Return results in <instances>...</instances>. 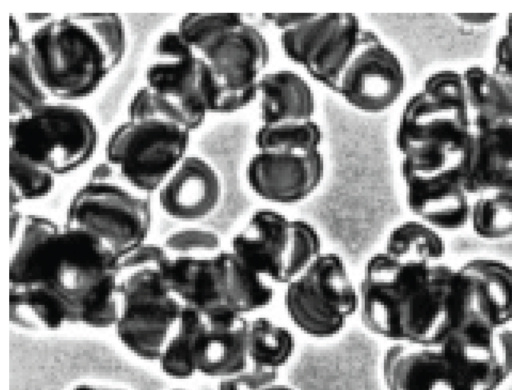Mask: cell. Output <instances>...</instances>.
Wrapping results in <instances>:
<instances>
[{"instance_id": "obj_6", "label": "cell", "mask_w": 512, "mask_h": 390, "mask_svg": "<svg viewBox=\"0 0 512 390\" xmlns=\"http://www.w3.org/2000/svg\"><path fill=\"white\" fill-rule=\"evenodd\" d=\"M9 138V149L57 176L77 169L92 156L98 133L80 107L48 101L10 118Z\"/></svg>"}, {"instance_id": "obj_10", "label": "cell", "mask_w": 512, "mask_h": 390, "mask_svg": "<svg viewBox=\"0 0 512 390\" xmlns=\"http://www.w3.org/2000/svg\"><path fill=\"white\" fill-rule=\"evenodd\" d=\"M190 133L168 120L128 118L110 134L106 161L133 189L153 192L186 156Z\"/></svg>"}, {"instance_id": "obj_34", "label": "cell", "mask_w": 512, "mask_h": 390, "mask_svg": "<svg viewBox=\"0 0 512 390\" xmlns=\"http://www.w3.org/2000/svg\"><path fill=\"white\" fill-rule=\"evenodd\" d=\"M77 14L97 37L114 69L126 50V33L121 18L115 13Z\"/></svg>"}, {"instance_id": "obj_46", "label": "cell", "mask_w": 512, "mask_h": 390, "mask_svg": "<svg viewBox=\"0 0 512 390\" xmlns=\"http://www.w3.org/2000/svg\"><path fill=\"white\" fill-rule=\"evenodd\" d=\"M262 390H294L293 388L287 386V385H284V384H279V383H274Z\"/></svg>"}, {"instance_id": "obj_23", "label": "cell", "mask_w": 512, "mask_h": 390, "mask_svg": "<svg viewBox=\"0 0 512 390\" xmlns=\"http://www.w3.org/2000/svg\"><path fill=\"white\" fill-rule=\"evenodd\" d=\"M462 73L473 133L512 126V96L491 70L474 65Z\"/></svg>"}, {"instance_id": "obj_45", "label": "cell", "mask_w": 512, "mask_h": 390, "mask_svg": "<svg viewBox=\"0 0 512 390\" xmlns=\"http://www.w3.org/2000/svg\"><path fill=\"white\" fill-rule=\"evenodd\" d=\"M52 16L50 14H38V13H28L25 15V18L29 22H37V23H44L47 20H49Z\"/></svg>"}, {"instance_id": "obj_15", "label": "cell", "mask_w": 512, "mask_h": 390, "mask_svg": "<svg viewBox=\"0 0 512 390\" xmlns=\"http://www.w3.org/2000/svg\"><path fill=\"white\" fill-rule=\"evenodd\" d=\"M381 372L387 390H478L441 343H390Z\"/></svg>"}, {"instance_id": "obj_8", "label": "cell", "mask_w": 512, "mask_h": 390, "mask_svg": "<svg viewBox=\"0 0 512 390\" xmlns=\"http://www.w3.org/2000/svg\"><path fill=\"white\" fill-rule=\"evenodd\" d=\"M191 47L208 68L215 90L214 112L241 110L256 99L270 48L262 32L241 14Z\"/></svg>"}, {"instance_id": "obj_39", "label": "cell", "mask_w": 512, "mask_h": 390, "mask_svg": "<svg viewBox=\"0 0 512 390\" xmlns=\"http://www.w3.org/2000/svg\"><path fill=\"white\" fill-rule=\"evenodd\" d=\"M491 72L512 96V39L504 33L496 43Z\"/></svg>"}, {"instance_id": "obj_31", "label": "cell", "mask_w": 512, "mask_h": 390, "mask_svg": "<svg viewBox=\"0 0 512 390\" xmlns=\"http://www.w3.org/2000/svg\"><path fill=\"white\" fill-rule=\"evenodd\" d=\"M484 284L493 300L502 322L512 323V266L505 261L488 257H477L462 263Z\"/></svg>"}, {"instance_id": "obj_18", "label": "cell", "mask_w": 512, "mask_h": 390, "mask_svg": "<svg viewBox=\"0 0 512 390\" xmlns=\"http://www.w3.org/2000/svg\"><path fill=\"white\" fill-rule=\"evenodd\" d=\"M292 238V219L261 208L231 239L229 248L274 285H285Z\"/></svg>"}, {"instance_id": "obj_4", "label": "cell", "mask_w": 512, "mask_h": 390, "mask_svg": "<svg viewBox=\"0 0 512 390\" xmlns=\"http://www.w3.org/2000/svg\"><path fill=\"white\" fill-rule=\"evenodd\" d=\"M26 40L41 86L59 100L88 96L112 70L105 50L77 13L52 16Z\"/></svg>"}, {"instance_id": "obj_12", "label": "cell", "mask_w": 512, "mask_h": 390, "mask_svg": "<svg viewBox=\"0 0 512 390\" xmlns=\"http://www.w3.org/2000/svg\"><path fill=\"white\" fill-rule=\"evenodd\" d=\"M119 297V315L113 327L119 341L138 358L158 362L184 305L169 290L157 267L122 273Z\"/></svg>"}, {"instance_id": "obj_5", "label": "cell", "mask_w": 512, "mask_h": 390, "mask_svg": "<svg viewBox=\"0 0 512 390\" xmlns=\"http://www.w3.org/2000/svg\"><path fill=\"white\" fill-rule=\"evenodd\" d=\"M145 86L154 115L189 131L214 112L215 91L208 68L177 30L157 38L145 71Z\"/></svg>"}, {"instance_id": "obj_41", "label": "cell", "mask_w": 512, "mask_h": 390, "mask_svg": "<svg viewBox=\"0 0 512 390\" xmlns=\"http://www.w3.org/2000/svg\"><path fill=\"white\" fill-rule=\"evenodd\" d=\"M305 14L306 13H266L263 17L279 31H283L300 22L305 17Z\"/></svg>"}, {"instance_id": "obj_37", "label": "cell", "mask_w": 512, "mask_h": 390, "mask_svg": "<svg viewBox=\"0 0 512 390\" xmlns=\"http://www.w3.org/2000/svg\"><path fill=\"white\" fill-rule=\"evenodd\" d=\"M279 370L249 366L232 376L219 379L217 390H262L277 382Z\"/></svg>"}, {"instance_id": "obj_40", "label": "cell", "mask_w": 512, "mask_h": 390, "mask_svg": "<svg viewBox=\"0 0 512 390\" xmlns=\"http://www.w3.org/2000/svg\"><path fill=\"white\" fill-rule=\"evenodd\" d=\"M495 346L506 371L512 375V329L509 326L499 328L496 332Z\"/></svg>"}, {"instance_id": "obj_26", "label": "cell", "mask_w": 512, "mask_h": 390, "mask_svg": "<svg viewBox=\"0 0 512 390\" xmlns=\"http://www.w3.org/2000/svg\"><path fill=\"white\" fill-rule=\"evenodd\" d=\"M383 249L430 261H443L447 252L441 232L417 218L395 226L388 234Z\"/></svg>"}, {"instance_id": "obj_9", "label": "cell", "mask_w": 512, "mask_h": 390, "mask_svg": "<svg viewBox=\"0 0 512 390\" xmlns=\"http://www.w3.org/2000/svg\"><path fill=\"white\" fill-rule=\"evenodd\" d=\"M111 174L92 178L73 194L64 224L90 233L121 261L147 241L152 211L147 199L109 180Z\"/></svg>"}, {"instance_id": "obj_22", "label": "cell", "mask_w": 512, "mask_h": 390, "mask_svg": "<svg viewBox=\"0 0 512 390\" xmlns=\"http://www.w3.org/2000/svg\"><path fill=\"white\" fill-rule=\"evenodd\" d=\"M261 124L313 119L316 99L309 83L287 70L265 72L258 85Z\"/></svg>"}, {"instance_id": "obj_47", "label": "cell", "mask_w": 512, "mask_h": 390, "mask_svg": "<svg viewBox=\"0 0 512 390\" xmlns=\"http://www.w3.org/2000/svg\"><path fill=\"white\" fill-rule=\"evenodd\" d=\"M504 34L512 39V14L507 17Z\"/></svg>"}, {"instance_id": "obj_35", "label": "cell", "mask_w": 512, "mask_h": 390, "mask_svg": "<svg viewBox=\"0 0 512 390\" xmlns=\"http://www.w3.org/2000/svg\"><path fill=\"white\" fill-rule=\"evenodd\" d=\"M163 246L170 256H206L223 248L220 236L210 229L188 227L167 235Z\"/></svg>"}, {"instance_id": "obj_17", "label": "cell", "mask_w": 512, "mask_h": 390, "mask_svg": "<svg viewBox=\"0 0 512 390\" xmlns=\"http://www.w3.org/2000/svg\"><path fill=\"white\" fill-rule=\"evenodd\" d=\"M249 320L231 312L200 313L192 341L196 372L221 379L245 370L249 366Z\"/></svg>"}, {"instance_id": "obj_48", "label": "cell", "mask_w": 512, "mask_h": 390, "mask_svg": "<svg viewBox=\"0 0 512 390\" xmlns=\"http://www.w3.org/2000/svg\"><path fill=\"white\" fill-rule=\"evenodd\" d=\"M171 390H185V389L175 388V389H171Z\"/></svg>"}, {"instance_id": "obj_20", "label": "cell", "mask_w": 512, "mask_h": 390, "mask_svg": "<svg viewBox=\"0 0 512 390\" xmlns=\"http://www.w3.org/2000/svg\"><path fill=\"white\" fill-rule=\"evenodd\" d=\"M221 192L216 170L203 158L186 155L158 190V201L168 216L195 221L215 210Z\"/></svg>"}, {"instance_id": "obj_38", "label": "cell", "mask_w": 512, "mask_h": 390, "mask_svg": "<svg viewBox=\"0 0 512 390\" xmlns=\"http://www.w3.org/2000/svg\"><path fill=\"white\" fill-rule=\"evenodd\" d=\"M168 256L169 253L163 245L146 241L120 261L121 273L155 268Z\"/></svg>"}, {"instance_id": "obj_13", "label": "cell", "mask_w": 512, "mask_h": 390, "mask_svg": "<svg viewBox=\"0 0 512 390\" xmlns=\"http://www.w3.org/2000/svg\"><path fill=\"white\" fill-rule=\"evenodd\" d=\"M364 28L354 14L306 13L300 22L280 31V43L290 60L333 90L358 47Z\"/></svg>"}, {"instance_id": "obj_16", "label": "cell", "mask_w": 512, "mask_h": 390, "mask_svg": "<svg viewBox=\"0 0 512 390\" xmlns=\"http://www.w3.org/2000/svg\"><path fill=\"white\" fill-rule=\"evenodd\" d=\"M320 150H258L246 167V180L261 199L275 204H295L308 198L324 177Z\"/></svg>"}, {"instance_id": "obj_36", "label": "cell", "mask_w": 512, "mask_h": 390, "mask_svg": "<svg viewBox=\"0 0 512 390\" xmlns=\"http://www.w3.org/2000/svg\"><path fill=\"white\" fill-rule=\"evenodd\" d=\"M236 13H189L178 23L177 32L190 46L231 22Z\"/></svg>"}, {"instance_id": "obj_29", "label": "cell", "mask_w": 512, "mask_h": 390, "mask_svg": "<svg viewBox=\"0 0 512 390\" xmlns=\"http://www.w3.org/2000/svg\"><path fill=\"white\" fill-rule=\"evenodd\" d=\"M200 312L184 307L177 326L168 339L158 360L161 370L169 377L187 379L195 375L192 354L193 334Z\"/></svg>"}, {"instance_id": "obj_33", "label": "cell", "mask_w": 512, "mask_h": 390, "mask_svg": "<svg viewBox=\"0 0 512 390\" xmlns=\"http://www.w3.org/2000/svg\"><path fill=\"white\" fill-rule=\"evenodd\" d=\"M323 252L321 236L317 229L304 219H292V238L286 284L300 275Z\"/></svg>"}, {"instance_id": "obj_7", "label": "cell", "mask_w": 512, "mask_h": 390, "mask_svg": "<svg viewBox=\"0 0 512 390\" xmlns=\"http://www.w3.org/2000/svg\"><path fill=\"white\" fill-rule=\"evenodd\" d=\"M284 287L286 314L309 337H335L359 312L358 286L346 262L336 252L324 251Z\"/></svg>"}, {"instance_id": "obj_24", "label": "cell", "mask_w": 512, "mask_h": 390, "mask_svg": "<svg viewBox=\"0 0 512 390\" xmlns=\"http://www.w3.org/2000/svg\"><path fill=\"white\" fill-rule=\"evenodd\" d=\"M295 348V336L286 326L267 316L259 315L249 320V364L279 370L289 362Z\"/></svg>"}, {"instance_id": "obj_21", "label": "cell", "mask_w": 512, "mask_h": 390, "mask_svg": "<svg viewBox=\"0 0 512 390\" xmlns=\"http://www.w3.org/2000/svg\"><path fill=\"white\" fill-rule=\"evenodd\" d=\"M460 172L471 196L512 191V126L474 132Z\"/></svg>"}, {"instance_id": "obj_14", "label": "cell", "mask_w": 512, "mask_h": 390, "mask_svg": "<svg viewBox=\"0 0 512 390\" xmlns=\"http://www.w3.org/2000/svg\"><path fill=\"white\" fill-rule=\"evenodd\" d=\"M405 84L399 57L373 30L365 27L332 91L362 112L379 113L401 97Z\"/></svg>"}, {"instance_id": "obj_19", "label": "cell", "mask_w": 512, "mask_h": 390, "mask_svg": "<svg viewBox=\"0 0 512 390\" xmlns=\"http://www.w3.org/2000/svg\"><path fill=\"white\" fill-rule=\"evenodd\" d=\"M405 201L417 219L441 231H456L469 223L471 195L460 169L435 174L402 175Z\"/></svg>"}, {"instance_id": "obj_28", "label": "cell", "mask_w": 512, "mask_h": 390, "mask_svg": "<svg viewBox=\"0 0 512 390\" xmlns=\"http://www.w3.org/2000/svg\"><path fill=\"white\" fill-rule=\"evenodd\" d=\"M469 224L476 236L501 240L512 236V191H494L472 201Z\"/></svg>"}, {"instance_id": "obj_2", "label": "cell", "mask_w": 512, "mask_h": 390, "mask_svg": "<svg viewBox=\"0 0 512 390\" xmlns=\"http://www.w3.org/2000/svg\"><path fill=\"white\" fill-rule=\"evenodd\" d=\"M359 314L364 327L390 343L438 344L457 327V266L389 253L366 261Z\"/></svg>"}, {"instance_id": "obj_11", "label": "cell", "mask_w": 512, "mask_h": 390, "mask_svg": "<svg viewBox=\"0 0 512 390\" xmlns=\"http://www.w3.org/2000/svg\"><path fill=\"white\" fill-rule=\"evenodd\" d=\"M473 131L434 105L420 90L405 103L396 129L401 175L435 174L460 169Z\"/></svg>"}, {"instance_id": "obj_27", "label": "cell", "mask_w": 512, "mask_h": 390, "mask_svg": "<svg viewBox=\"0 0 512 390\" xmlns=\"http://www.w3.org/2000/svg\"><path fill=\"white\" fill-rule=\"evenodd\" d=\"M322 130L314 119L261 124L255 133V145L261 151L319 150Z\"/></svg>"}, {"instance_id": "obj_44", "label": "cell", "mask_w": 512, "mask_h": 390, "mask_svg": "<svg viewBox=\"0 0 512 390\" xmlns=\"http://www.w3.org/2000/svg\"><path fill=\"white\" fill-rule=\"evenodd\" d=\"M72 390H127V389L118 387V386H112V385L82 383V384L76 385Z\"/></svg>"}, {"instance_id": "obj_3", "label": "cell", "mask_w": 512, "mask_h": 390, "mask_svg": "<svg viewBox=\"0 0 512 390\" xmlns=\"http://www.w3.org/2000/svg\"><path fill=\"white\" fill-rule=\"evenodd\" d=\"M157 269L184 307L203 315L231 312L247 316L271 304L274 285L230 248L194 256H168Z\"/></svg>"}, {"instance_id": "obj_42", "label": "cell", "mask_w": 512, "mask_h": 390, "mask_svg": "<svg viewBox=\"0 0 512 390\" xmlns=\"http://www.w3.org/2000/svg\"><path fill=\"white\" fill-rule=\"evenodd\" d=\"M454 17L462 23L469 25H486L493 22L498 15L497 14H477V13H458Z\"/></svg>"}, {"instance_id": "obj_43", "label": "cell", "mask_w": 512, "mask_h": 390, "mask_svg": "<svg viewBox=\"0 0 512 390\" xmlns=\"http://www.w3.org/2000/svg\"><path fill=\"white\" fill-rule=\"evenodd\" d=\"M21 28L17 19L11 14L9 16V47L16 46L23 42Z\"/></svg>"}, {"instance_id": "obj_32", "label": "cell", "mask_w": 512, "mask_h": 390, "mask_svg": "<svg viewBox=\"0 0 512 390\" xmlns=\"http://www.w3.org/2000/svg\"><path fill=\"white\" fill-rule=\"evenodd\" d=\"M9 178V192L21 201L47 196L55 183L54 174L12 149H9Z\"/></svg>"}, {"instance_id": "obj_1", "label": "cell", "mask_w": 512, "mask_h": 390, "mask_svg": "<svg viewBox=\"0 0 512 390\" xmlns=\"http://www.w3.org/2000/svg\"><path fill=\"white\" fill-rule=\"evenodd\" d=\"M121 274L120 260L90 233L26 215L9 262L10 320L33 329L114 327Z\"/></svg>"}, {"instance_id": "obj_25", "label": "cell", "mask_w": 512, "mask_h": 390, "mask_svg": "<svg viewBox=\"0 0 512 390\" xmlns=\"http://www.w3.org/2000/svg\"><path fill=\"white\" fill-rule=\"evenodd\" d=\"M9 50V112L13 118L48 102L49 96L32 67L27 40Z\"/></svg>"}, {"instance_id": "obj_30", "label": "cell", "mask_w": 512, "mask_h": 390, "mask_svg": "<svg viewBox=\"0 0 512 390\" xmlns=\"http://www.w3.org/2000/svg\"><path fill=\"white\" fill-rule=\"evenodd\" d=\"M420 91L437 107L472 129L462 71H436L425 79Z\"/></svg>"}]
</instances>
